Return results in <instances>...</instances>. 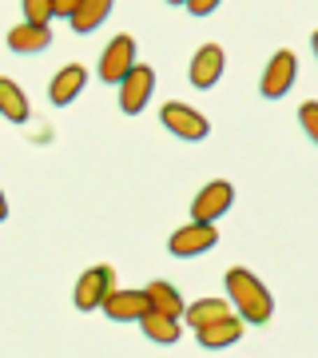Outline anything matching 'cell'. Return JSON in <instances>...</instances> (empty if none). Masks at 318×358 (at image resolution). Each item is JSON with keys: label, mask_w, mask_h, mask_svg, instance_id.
Masks as SVG:
<instances>
[{"label": "cell", "mask_w": 318, "mask_h": 358, "mask_svg": "<svg viewBox=\"0 0 318 358\" xmlns=\"http://www.w3.org/2000/svg\"><path fill=\"white\" fill-rule=\"evenodd\" d=\"M227 294H231V303L239 307V319H243V322L263 327V322L275 315L270 291H267L259 279H254L247 267H231V271H227Z\"/></svg>", "instance_id": "cell-1"}, {"label": "cell", "mask_w": 318, "mask_h": 358, "mask_svg": "<svg viewBox=\"0 0 318 358\" xmlns=\"http://www.w3.org/2000/svg\"><path fill=\"white\" fill-rule=\"evenodd\" d=\"M215 243H219L215 223H195V219H191L187 227H179L175 235L167 239V251H171L175 259H191V255H207Z\"/></svg>", "instance_id": "cell-2"}, {"label": "cell", "mask_w": 318, "mask_h": 358, "mask_svg": "<svg viewBox=\"0 0 318 358\" xmlns=\"http://www.w3.org/2000/svg\"><path fill=\"white\" fill-rule=\"evenodd\" d=\"M159 120H164L167 131H175L179 140H207V131H211L203 112H195L191 103H179V100L164 103L159 108Z\"/></svg>", "instance_id": "cell-3"}, {"label": "cell", "mask_w": 318, "mask_h": 358, "mask_svg": "<svg viewBox=\"0 0 318 358\" xmlns=\"http://www.w3.org/2000/svg\"><path fill=\"white\" fill-rule=\"evenodd\" d=\"M231 203H235V187H231L227 179H215V183H207L203 192L195 195L191 219H195V223H219V219L231 211Z\"/></svg>", "instance_id": "cell-4"}, {"label": "cell", "mask_w": 318, "mask_h": 358, "mask_svg": "<svg viewBox=\"0 0 318 358\" xmlns=\"http://www.w3.org/2000/svg\"><path fill=\"white\" fill-rule=\"evenodd\" d=\"M152 92H155V72L147 64H136L120 80V108L127 115H140L147 108V100H152Z\"/></svg>", "instance_id": "cell-5"}, {"label": "cell", "mask_w": 318, "mask_h": 358, "mask_svg": "<svg viewBox=\"0 0 318 358\" xmlns=\"http://www.w3.org/2000/svg\"><path fill=\"white\" fill-rule=\"evenodd\" d=\"M131 68H136V40L124 32V36H115L112 44L103 48V56H100V80H103V84H120Z\"/></svg>", "instance_id": "cell-6"}, {"label": "cell", "mask_w": 318, "mask_h": 358, "mask_svg": "<svg viewBox=\"0 0 318 358\" xmlns=\"http://www.w3.org/2000/svg\"><path fill=\"white\" fill-rule=\"evenodd\" d=\"M115 287V271L108 267V263H100V267H88L84 275H80L76 282V307L80 310H96L108 299V291Z\"/></svg>", "instance_id": "cell-7"}, {"label": "cell", "mask_w": 318, "mask_h": 358, "mask_svg": "<svg viewBox=\"0 0 318 358\" xmlns=\"http://www.w3.org/2000/svg\"><path fill=\"white\" fill-rule=\"evenodd\" d=\"M294 76H298V60H294V52H275L270 64H267V72H263V96H267V100L287 96V92L294 88Z\"/></svg>", "instance_id": "cell-8"}, {"label": "cell", "mask_w": 318, "mask_h": 358, "mask_svg": "<svg viewBox=\"0 0 318 358\" xmlns=\"http://www.w3.org/2000/svg\"><path fill=\"white\" fill-rule=\"evenodd\" d=\"M223 68H227V56L219 44H203V48L191 56V84L195 88H215L219 80H223Z\"/></svg>", "instance_id": "cell-9"}, {"label": "cell", "mask_w": 318, "mask_h": 358, "mask_svg": "<svg viewBox=\"0 0 318 358\" xmlns=\"http://www.w3.org/2000/svg\"><path fill=\"white\" fill-rule=\"evenodd\" d=\"M100 310L112 322H140L147 315V294L143 291H108V299L100 303Z\"/></svg>", "instance_id": "cell-10"}, {"label": "cell", "mask_w": 318, "mask_h": 358, "mask_svg": "<svg viewBox=\"0 0 318 358\" xmlns=\"http://www.w3.org/2000/svg\"><path fill=\"white\" fill-rule=\"evenodd\" d=\"M84 84H88V68H84V64H68V68H60V72L52 76L48 100L56 103V108H68V103L84 92Z\"/></svg>", "instance_id": "cell-11"}, {"label": "cell", "mask_w": 318, "mask_h": 358, "mask_svg": "<svg viewBox=\"0 0 318 358\" xmlns=\"http://www.w3.org/2000/svg\"><path fill=\"white\" fill-rule=\"evenodd\" d=\"M199 346H207V350H223V346H235L243 338V319H235V315H227V319L219 322H207V327H199Z\"/></svg>", "instance_id": "cell-12"}, {"label": "cell", "mask_w": 318, "mask_h": 358, "mask_svg": "<svg viewBox=\"0 0 318 358\" xmlns=\"http://www.w3.org/2000/svg\"><path fill=\"white\" fill-rule=\"evenodd\" d=\"M48 44H52L48 24H16L13 32H8V48H13L16 56H36V52H44Z\"/></svg>", "instance_id": "cell-13"}, {"label": "cell", "mask_w": 318, "mask_h": 358, "mask_svg": "<svg viewBox=\"0 0 318 358\" xmlns=\"http://www.w3.org/2000/svg\"><path fill=\"white\" fill-rule=\"evenodd\" d=\"M143 294H147V310H155V315H167V319H179L183 315V299H179V291L171 287V282H164V279H155V282H147L143 287Z\"/></svg>", "instance_id": "cell-14"}, {"label": "cell", "mask_w": 318, "mask_h": 358, "mask_svg": "<svg viewBox=\"0 0 318 358\" xmlns=\"http://www.w3.org/2000/svg\"><path fill=\"white\" fill-rule=\"evenodd\" d=\"M0 115L13 120V124H24L28 115H32L24 88H20L16 80H8V76H0Z\"/></svg>", "instance_id": "cell-15"}, {"label": "cell", "mask_w": 318, "mask_h": 358, "mask_svg": "<svg viewBox=\"0 0 318 358\" xmlns=\"http://www.w3.org/2000/svg\"><path fill=\"white\" fill-rule=\"evenodd\" d=\"M112 16V0H80L76 13L68 16L72 20V28H76L80 36H88V32H96V28L103 24Z\"/></svg>", "instance_id": "cell-16"}, {"label": "cell", "mask_w": 318, "mask_h": 358, "mask_svg": "<svg viewBox=\"0 0 318 358\" xmlns=\"http://www.w3.org/2000/svg\"><path fill=\"white\" fill-rule=\"evenodd\" d=\"M231 315V303H223V299H199V303H191V307H183V315L179 319L187 322L191 331H199V327H207V322H219Z\"/></svg>", "instance_id": "cell-17"}, {"label": "cell", "mask_w": 318, "mask_h": 358, "mask_svg": "<svg viewBox=\"0 0 318 358\" xmlns=\"http://www.w3.org/2000/svg\"><path fill=\"white\" fill-rule=\"evenodd\" d=\"M140 327H143V334H147L152 343H159V346L179 343V334H183L179 319H167V315H155V310H147V315H143V319H140Z\"/></svg>", "instance_id": "cell-18"}, {"label": "cell", "mask_w": 318, "mask_h": 358, "mask_svg": "<svg viewBox=\"0 0 318 358\" xmlns=\"http://www.w3.org/2000/svg\"><path fill=\"white\" fill-rule=\"evenodd\" d=\"M24 24H48L52 20V0H20Z\"/></svg>", "instance_id": "cell-19"}, {"label": "cell", "mask_w": 318, "mask_h": 358, "mask_svg": "<svg viewBox=\"0 0 318 358\" xmlns=\"http://www.w3.org/2000/svg\"><path fill=\"white\" fill-rule=\"evenodd\" d=\"M298 115H303V128H306V136L310 140H318V103L310 100V103H303L298 108Z\"/></svg>", "instance_id": "cell-20"}, {"label": "cell", "mask_w": 318, "mask_h": 358, "mask_svg": "<svg viewBox=\"0 0 318 358\" xmlns=\"http://www.w3.org/2000/svg\"><path fill=\"white\" fill-rule=\"evenodd\" d=\"M183 4H187L191 16H211L219 4H223V0H183Z\"/></svg>", "instance_id": "cell-21"}, {"label": "cell", "mask_w": 318, "mask_h": 358, "mask_svg": "<svg viewBox=\"0 0 318 358\" xmlns=\"http://www.w3.org/2000/svg\"><path fill=\"white\" fill-rule=\"evenodd\" d=\"M76 4L80 0H52V16H64V20H68V16L76 13Z\"/></svg>", "instance_id": "cell-22"}, {"label": "cell", "mask_w": 318, "mask_h": 358, "mask_svg": "<svg viewBox=\"0 0 318 358\" xmlns=\"http://www.w3.org/2000/svg\"><path fill=\"white\" fill-rule=\"evenodd\" d=\"M8 219V199H4V192H0V223Z\"/></svg>", "instance_id": "cell-23"}, {"label": "cell", "mask_w": 318, "mask_h": 358, "mask_svg": "<svg viewBox=\"0 0 318 358\" xmlns=\"http://www.w3.org/2000/svg\"><path fill=\"white\" fill-rule=\"evenodd\" d=\"M167 4H183V0H167Z\"/></svg>", "instance_id": "cell-24"}]
</instances>
